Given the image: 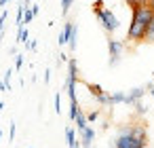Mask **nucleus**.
<instances>
[{"label":"nucleus","mask_w":154,"mask_h":148,"mask_svg":"<svg viewBox=\"0 0 154 148\" xmlns=\"http://www.w3.org/2000/svg\"><path fill=\"white\" fill-rule=\"evenodd\" d=\"M112 148H148V131L139 123L120 125L116 129V137L112 140Z\"/></svg>","instance_id":"nucleus-1"},{"label":"nucleus","mask_w":154,"mask_h":148,"mask_svg":"<svg viewBox=\"0 0 154 148\" xmlns=\"http://www.w3.org/2000/svg\"><path fill=\"white\" fill-rule=\"evenodd\" d=\"M131 11H133V17H131V24H129L127 40H131V43H143L146 30H148L150 21L154 19V11L148 5H137Z\"/></svg>","instance_id":"nucleus-2"},{"label":"nucleus","mask_w":154,"mask_h":148,"mask_svg":"<svg viewBox=\"0 0 154 148\" xmlns=\"http://www.w3.org/2000/svg\"><path fill=\"white\" fill-rule=\"evenodd\" d=\"M93 13H95L97 21L101 24L103 32H108V34H114V32L120 28V21H118V17L114 15V11L106 9L101 0H95V2H93Z\"/></svg>","instance_id":"nucleus-3"},{"label":"nucleus","mask_w":154,"mask_h":148,"mask_svg":"<svg viewBox=\"0 0 154 148\" xmlns=\"http://www.w3.org/2000/svg\"><path fill=\"white\" fill-rule=\"evenodd\" d=\"M122 51H125V40H116V38H108V55H110V68L118 66L120 57H122Z\"/></svg>","instance_id":"nucleus-4"},{"label":"nucleus","mask_w":154,"mask_h":148,"mask_svg":"<svg viewBox=\"0 0 154 148\" xmlns=\"http://www.w3.org/2000/svg\"><path fill=\"white\" fill-rule=\"evenodd\" d=\"M85 85H87L89 93L95 97V102L99 106H110V93H106L101 85H97V83H85Z\"/></svg>","instance_id":"nucleus-5"},{"label":"nucleus","mask_w":154,"mask_h":148,"mask_svg":"<svg viewBox=\"0 0 154 148\" xmlns=\"http://www.w3.org/2000/svg\"><path fill=\"white\" fill-rule=\"evenodd\" d=\"M80 133V148H95L93 146V142H95V129L91 127V125H87L82 131H78Z\"/></svg>","instance_id":"nucleus-6"},{"label":"nucleus","mask_w":154,"mask_h":148,"mask_svg":"<svg viewBox=\"0 0 154 148\" xmlns=\"http://www.w3.org/2000/svg\"><path fill=\"white\" fill-rule=\"evenodd\" d=\"M127 93V97H125V104H129V106H133L137 99H141L148 91H146V87H135V89H131V91H125Z\"/></svg>","instance_id":"nucleus-7"},{"label":"nucleus","mask_w":154,"mask_h":148,"mask_svg":"<svg viewBox=\"0 0 154 148\" xmlns=\"http://www.w3.org/2000/svg\"><path fill=\"white\" fill-rule=\"evenodd\" d=\"M66 80H72V83H78V61L74 57L68 59V76Z\"/></svg>","instance_id":"nucleus-8"},{"label":"nucleus","mask_w":154,"mask_h":148,"mask_svg":"<svg viewBox=\"0 0 154 148\" xmlns=\"http://www.w3.org/2000/svg\"><path fill=\"white\" fill-rule=\"evenodd\" d=\"M72 26H74V21H66V24H63V30L59 32V47L68 45V38H70V30H72Z\"/></svg>","instance_id":"nucleus-9"},{"label":"nucleus","mask_w":154,"mask_h":148,"mask_svg":"<svg viewBox=\"0 0 154 148\" xmlns=\"http://www.w3.org/2000/svg\"><path fill=\"white\" fill-rule=\"evenodd\" d=\"M74 123H76V129H78V131H82V129L89 125V123H87V114L82 112V108L76 112V116H74Z\"/></svg>","instance_id":"nucleus-10"},{"label":"nucleus","mask_w":154,"mask_h":148,"mask_svg":"<svg viewBox=\"0 0 154 148\" xmlns=\"http://www.w3.org/2000/svg\"><path fill=\"white\" fill-rule=\"evenodd\" d=\"M76 40H78V26L74 24L72 30H70V38H68V47H70V51H76Z\"/></svg>","instance_id":"nucleus-11"},{"label":"nucleus","mask_w":154,"mask_h":148,"mask_svg":"<svg viewBox=\"0 0 154 148\" xmlns=\"http://www.w3.org/2000/svg\"><path fill=\"white\" fill-rule=\"evenodd\" d=\"M125 97H127V93H125V91H114V93H110V106L125 104Z\"/></svg>","instance_id":"nucleus-12"},{"label":"nucleus","mask_w":154,"mask_h":148,"mask_svg":"<svg viewBox=\"0 0 154 148\" xmlns=\"http://www.w3.org/2000/svg\"><path fill=\"white\" fill-rule=\"evenodd\" d=\"M76 142H78V140H76V131H74L72 127H66V144H68V148H72Z\"/></svg>","instance_id":"nucleus-13"},{"label":"nucleus","mask_w":154,"mask_h":148,"mask_svg":"<svg viewBox=\"0 0 154 148\" xmlns=\"http://www.w3.org/2000/svg\"><path fill=\"white\" fill-rule=\"evenodd\" d=\"M28 40H30V32H28V28H19V30H17V43L28 45Z\"/></svg>","instance_id":"nucleus-14"},{"label":"nucleus","mask_w":154,"mask_h":148,"mask_svg":"<svg viewBox=\"0 0 154 148\" xmlns=\"http://www.w3.org/2000/svg\"><path fill=\"white\" fill-rule=\"evenodd\" d=\"M143 43H154V19L150 21L148 30H146V36H143Z\"/></svg>","instance_id":"nucleus-15"},{"label":"nucleus","mask_w":154,"mask_h":148,"mask_svg":"<svg viewBox=\"0 0 154 148\" xmlns=\"http://www.w3.org/2000/svg\"><path fill=\"white\" fill-rule=\"evenodd\" d=\"M133 108H135V112H137V114H146V112H148V106H146L141 99H137V102L133 104Z\"/></svg>","instance_id":"nucleus-16"},{"label":"nucleus","mask_w":154,"mask_h":148,"mask_svg":"<svg viewBox=\"0 0 154 148\" xmlns=\"http://www.w3.org/2000/svg\"><path fill=\"white\" fill-rule=\"evenodd\" d=\"M7 17H9V11L2 9V13H0V38H2V34H5V21H7Z\"/></svg>","instance_id":"nucleus-17"},{"label":"nucleus","mask_w":154,"mask_h":148,"mask_svg":"<svg viewBox=\"0 0 154 148\" xmlns=\"http://www.w3.org/2000/svg\"><path fill=\"white\" fill-rule=\"evenodd\" d=\"M80 110V106H78V99H74V102H70V121H74V116H76V112Z\"/></svg>","instance_id":"nucleus-18"},{"label":"nucleus","mask_w":154,"mask_h":148,"mask_svg":"<svg viewBox=\"0 0 154 148\" xmlns=\"http://www.w3.org/2000/svg\"><path fill=\"white\" fill-rule=\"evenodd\" d=\"M99 114H101V110H93V112H89V114H87V123H89V125L95 123V121L99 118Z\"/></svg>","instance_id":"nucleus-19"},{"label":"nucleus","mask_w":154,"mask_h":148,"mask_svg":"<svg viewBox=\"0 0 154 148\" xmlns=\"http://www.w3.org/2000/svg\"><path fill=\"white\" fill-rule=\"evenodd\" d=\"M32 19H34V15H32L30 7H28V9H23V26H28V24H30Z\"/></svg>","instance_id":"nucleus-20"},{"label":"nucleus","mask_w":154,"mask_h":148,"mask_svg":"<svg viewBox=\"0 0 154 148\" xmlns=\"http://www.w3.org/2000/svg\"><path fill=\"white\" fill-rule=\"evenodd\" d=\"M72 2H74V0H61V13H63V15H68V11H70V7H72Z\"/></svg>","instance_id":"nucleus-21"},{"label":"nucleus","mask_w":154,"mask_h":148,"mask_svg":"<svg viewBox=\"0 0 154 148\" xmlns=\"http://www.w3.org/2000/svg\"><path fill=\"white\" fill-rule=\"evenodd\" d=\"M55 112L61 114V95L59 93H55Z\"/></svg>","instance_id":"nucleus-22"},{"label":"nucleus","mask_w":154,"mask_h":148,"mask_svg":"<svg viewBox=\"0 0 154 148\" xmlns=\"http://www.w3.org/2000/svg\"><path fill=\"white\" fill-rule=\"evenodd\" d=\"M23 66V55H15V70H21Z\"/></svg>","instance_id":"nucleus-23"},{"label":"nucleus","mask_w":154,"mask_h":148,"mask_svg":"<svg viewBox=\"0 0 154 148\" xmlns=\"http://www.w3.org/2000/svg\"><path fill=\"white\" fill-rule=\"evenodd\" d=\"M15 133H17V125L11 123V127H9V140H15Z\"/></svg>","instance_id":"nucleus-24"},{"label":"nucleus","mask_w":154,"mask_h":148,"mask_svg":"<svg viewBox=\"0 0 154 148\" xmlns=\"http://www.w3.org/2000/svg\"><path fill=\"white\" fill-rule=\"evenodd\" d=\"M26 47H28L30 51H36V49H38V43H36V40H28V45H26Z\"/></svg>","instance_id":"nucleus-25"},{"label":"nucleus","mask_w":154,"mask_h":148,"mask_svg":"<svg viewBox=\"0 0 154 148\" xmlns=\"http://www.w3.org/2000/svg\"><path fill=\"white\" fill-rule=\"evenodd\" d=\"M30 11H32V15L36 17V15L40 13V7H38V5H30Z\"/></svg>","instance_id":"nucleus-26"},{"label":"nucleus","mask_w":154,"mask_h":148,"mask_svg":"<svg viewBox=\"0 0 154 148\" xmlns=\"http://www.w3.org/2000/svg\"><path fill=\"white\" fill-rule=\"evenodd\" d=\"M146 91H148V93L154 97V83H148V85H146Z\"/></svg>","instance_id":"nucleus-27"},{"label":"nucleus","mask_w":154,"mask_h":148,"mask_svg":"<svg viewBox=\"0 0 154 148\" xmlns=\"http://www.w3.org/2000/svg\"><path fill=\"white\" fill-rule=\"evenodd\" d=\"M125 2H127V5H129L131 9H133V7H137V5H141V2H139V0H125Z\"/></svg>","instance_id":"nucleus-28"},{"label":"nucleus","mask_w":154,"mask_h":148,"mask_svg":"<svg viewBox=\"0 0 154 148\" xmlns=\"http://www.w3.org/2000/svg\"><path fill=\"white\" fill-rule=\"evenodd\" d=\"M51 80V70H45V83Z\"/></svg>","instance_id":"nucleus-29"},{"label":"nucleus","mask_w":154,"mask_h":148,"mask_svg":"<svg viewBox=\"0 0 154 148\" xmlns=\"http://www.w3.org/2000/svg\"><path fill=\"white\" fill-rule=\"evenodd\" d=\"M0 91H9V89H7V85H5V80H2V78H0Z\"/></svg>","instance_id":"nucleus-30"},{"label":"nucleus","mask_w":154,"mask_h":148,"mask_svg":"<svg viewBox=\"0 0 154 148\" xmlns=\"http://www.w3.org/2000/svg\"><path fill=\"white\" fill-rule=\"evenodd\" d=\"M148 7H150V9L154 11V0H150V2H148Z\"/></svg>","instance_id":"nucleus-31"},{"label":"nucleus","mask_w":154,"mask_h":148,"mask_svg":"<svg viewBox=\"0 0 154 148\" xmlns=\"http://www.w3.org/2000/svg\"><path fill=\"white\" fill-rule=\"evenodd\" d=\"M5 110V102H0V112H2Z\"/></svg>","instance_id":"nucleus-32"},{"label":"nucleus","mask_w":154,"mask_h":148,"mask_svg":"<svg viewBox=\"0 0 154 148\" xmlns=\"http://www.w3.org/2000/svg\"><path fill=\"white\" fill-rule=\"evenodd\" d=\"M0 137H2V131H0Z\"/></svg>","instance_id":"nucleus-33"},{"label":"nucleus","mask_w":154,"mask_h":148,"mask_svg":"<svg viewBox=\"0 0 154 148\" xmlns=\"http://www.w3.org/2000/svg\"><path fill=\"white\" fill-rule=\"evenodd\" d=\"M152 76H154V72H152Z\"/></svg>","instance_id":"nucleus-34"},{"label":"nucleus","mask_w":154,"mask_h":148,"mask_svg":"<svg viewBox=\"0 0 154 148\" xmlns=\"http://www.w3.org/2000/svg\"><path fill=\"white\" fill-rule=\"evenodd\" d=\"M9 2H11V0H9Z\"/></svg>","instance_id":"nucleus-35"}]
</instances>
